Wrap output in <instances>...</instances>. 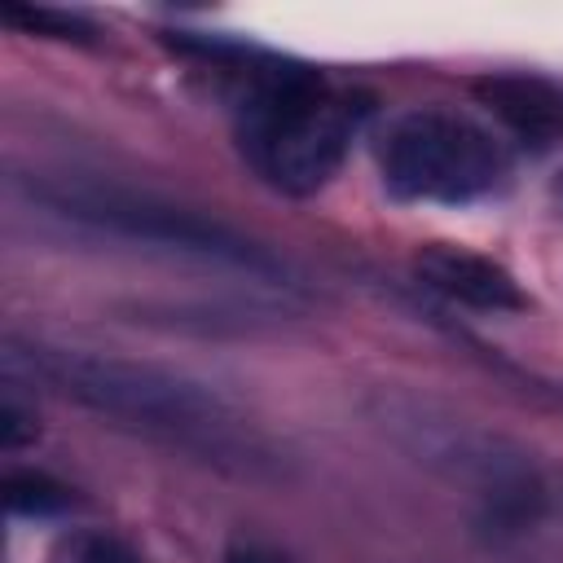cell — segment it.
I'll return each instance as SVG.
<instances>
[{"instance_id": "6da1fadb", "label": "cell", "mask_w": 563, "mask_h": 563, "mask_svg": "<svg viewBox=\"0 0 563 563\" xmlns=\"http://www.w3.org/2000/svg\"><path fill=\"white\" fill-rule=\"evenodd\" d=\"M9 374H26L31 383L53 387L57 396L119 422L145 440L180 449L198 462L238 475L277 471V449L264 431L211 383L189 378L180 369L154 361L106 356L88 347H53V343H18L4 352Z\"/></svg>"}, {"instance_id": "7a4b0ae2", "label": "cell", "mask_w": 563, "mask_h": 563, "mask_svg": "<svg viewBox=\"0 0 563 563\" xmlns=\"http://www.w3.org/2000/svg\"><path fill=\"white\" fill-rule=\"evenodd\" d=\"M369 119V97L343 88L312 66L268 62L246 66L233 128L246 163L282 194H317L347 158Z\"/></svg>"}, {"instance_id": "3957f363", "label": "cell", "mask_w": 563, "mask_h": 563, "mask_svg": "<svg viewBox=\"0 0 563 563\" xmlns=\"http://www.w3.org/2000/svg\"><path fill=\"white\" fill-rule=\"evenodd\" d=\"M31 202H40L44 211H53L66 224H79L88 233H106L114 242H132V246H145V251L233 268V273H246V277H260V282H282L286 286V277H290L286 260H277L255 238L238 233L233 224H224L216 216L176 207V202L154 198V194L66 176V180H31Z\"/></svg>"}, {"instance_id": "277c9868", "label": "cell", "mask_w": 563, "mask_h": 563, "mask_svg": "<svg viewBox=\"0 0 563 563\" xmlns=\"http://www.w3.org/2000/svg\"><path fill=\"white\" fill-rule=\"evenodd\" d=\"M378 172L400 202H471L510 176V150L457 110H409L383 132Z\"/></svg>"}, {"instance_id": "5b68a950", "label": "cell", "mask_w": 563, "mask_h": 563, "mask_svg": "<svg viewBox=\"0 0 563 563\" xmlns=\"http://www.w3.org/2000/svg\"><path fill=\"white\" fill-rule=\"evenodd\" d=\"M413 277L427 290L444 295L449 303H462V308H475V312H519V308H528V295L519 290V282L497 260L449 246V242L422 246L413 255Z\"/></svg>"}, {"instance_id": "8992f818", "label": "cell", "mask_w": 563, "mask_h": 563, "mask_svg": "<svg viewBox=\"0 0 563 563\" xmlns=\"http://www.w3.org/2000/svg\"><path fill=\"white\" fill-rule=\"evenodd\" d=\"M475 97L515 132L537 141H563V88L537 75H488Z\"/></svg>"}, {"instance_id": "52a82bcc", "label": "cell", "mask_w": 563, "mask_h": 563, "mask_svg": "<svg viewBox=\"0 0 563 563\" xmlns=\"http://www.w3.org/2000/svg\"><path fill=\"white\" fill-rule=\"evenodd\" d=\"M4 506H9L13 515H35V519H44V515H57V510L70 506V488L57 484V479L44 475V471H9V475H4Z\"/></svg>"}, {"instance_id": "ba28073f", "label": "cell", "mask_w": 563, "mask_h": 563, "mask_svg": "<svg viewBox=\"0 0 563 563\" xmlns=\"http://www.w3.org/2000/svg\"><path fill=\"white\" fill-rule=\"evenodd\" d=\"M0 22L31 35H48V40H92V26L79 13L48 9V4H0Z\"/></svg>"}, {"instance_id": "9c48e42d", "label": "cell", "mask_w": 563, "mask_h": 563, "mask_svg": "<svg viewBox=\"0 0 563 563\" xmlns=\"http://www.w3.org/2000/svg\"><path fill=\"white\" fill-rule=\"evenodd\" d=\"M57 563H141V554L110 532H75L70 541H62Z\"/></svg>"}, {"instance_id": "30bf717a", "label": "cell", "mask_w": 563, "mask_h": 563, "mask_svg": "<svg viewBox=\"0 0 563 563\" xmlns=\"http://www.w3.org/2000/svg\"><path fill=\"white\" fill-rule=\"evenodd\" d=\"M35 418L18 405V396H4V405H0V435H4V444L9 449H18V444H26L31 435H35V427H31Z\"/></svg>"}, {"instance_id": "8fae6325", "label": "cell", "mask_w": 563, "mask_h": 563, "mask_svg": "<svg viewBox=\"0 0 563 563\" xmlns=\"http://www.w3.org/2000/svg\"><path fill=\"white\" fill-rule=\"evenodd\" d=\"M220 563H295V559L268 541H233Z\"/></svg>"}]
</instances>
